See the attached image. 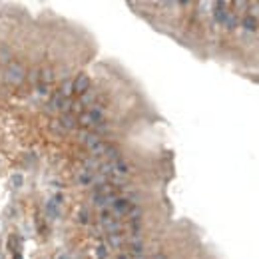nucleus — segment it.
<instances>
[{"label": "nucleus", "mask_w": 259, "mask_h": 259, "mask_svg": "<svg viewBox=\"0 0 259 259\" xmlns=\"http://www.w3.org/2000/svg\"><path fill=\"white\" fill-rule=\"evenodd\" d=\"M22 78H24V68L20 64H16V62H10L6 66L4 80L6 82H12V84H18V82H22Z\"/></svg>", "instance_id": "f257e3e1"}, {"label": "nucleus", "mask_w": 259, "mask_h": 259, "mask_svg": "<svg viewBox=\"0 0 259 259\" xmlns=\"http://www.w3.org/2000/svg\"><path fill=\"white\" fill-rule=\"evenodd\" d=\"M239 26H241V30H243V34L245 36H251V34H255L259 28V20L249 12V14H245L241 20H239Z\"/></svg>", "instance_id": "f03ea898"}, {"label": "nucleus", "mask_w": 259, "mask_h": 259, "mask_svg": "<svg viewBox=\"0 0 259 259\" xmlns=\"http://www.w3.org/2000/svg\"><path fill=\"white\" fill-rule=\"evenodd\" d=\"M88 86H90V78H88L86 74H80V76L76 78V82L72 84V88H74L76 94H84V92L88 90Z\"/></svg>", "instance_id": "7ed1b4c3"}, {"label": "nucleus", "mask_w": 259, "mask_h": 259, "mask_svg": "<svg viewBox=\"0 0 259 259\" xmlns=\"http://www.w3.org/2000/svg\"><path fill=\"white\" fill-rule=\"evenodd\" d=\"M114 209H116L118 213H130V211H132V206H130L128 200H116V202H114Z\"/></svg>", "instance_id": "20e7f679"}, {"label": "nucleus", "mask_w": 259, "mask_h": 259, "mask_svg": "<svg viewBox=\"0 0 259 259\" xmlns=\"http://www.w3.org/2000/svg\"><path fill=\"white\" fill-rule=\"evenodd\" d=\"M114 167H116V171H120V174H128V171H130V165H128L122 157H118V159L114 161Z\"/></svg>", "instance_id": "39448f33"}, {"label": "nucleus", "mask_w": 259, "mask_h": 259, "mask_svg": "<svg viewBox=\"0 0 259 259\" xmlns=\"http://www.w3.org/2000/svg\"><path fill=\"white\" fill-rule=\"evenodd\" d=\"M62 124H64V128H72V126H74V118H72V116H64Z\"/></svg>", "instance_id": "423d86ee"}, {"label": "nucleus", "mask_w": 259, "mask_h": 259, "mask_svg": "<svg viewBox=\"0 0 259 259\" xmlns=\"http://www.w3.org/2000/svg\"><path fill=\"white\" fill-rule=\"evenodd\" d=\"M52 72L50 70H44V72H42V80H46V82H50L52 80V76H50Z\"/></svg>", "instance_id": "0eeeda50"}, {"label": "nucleus", "mask_w": 259, "mask_h": 259, "mask_svg": "<svg viewBox=\"0 0 259 259\" xmlns=\"http://www.w3.org/2000/svg\"><path fill=\"white\" fill-rule=\"evenodd\" d=\"M98 257L106 259V247H98Z\"/></svg>", "instance_id": "6e6552de"}, {"label": "nucleus", "mask_w": 259, "mask_h": 259, "mask_svg": "<svg viewBox=\"0 0 259 259\" xmlns=\"http://www.w3.org/2000/svg\"><path fill=\"white\" fill-rule=\"evenodd\" d=\"M118 259H130L128 255H118Z\"/></svg>", "instance_id": "1a4fd4ad"}]
</instances>
